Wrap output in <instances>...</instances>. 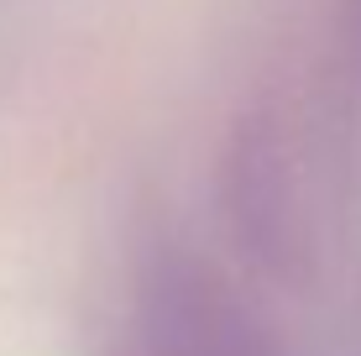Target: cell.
Listing matches in <instances>:
<instances>
[{
    "mask_svg": "<svg viewBox=\"0 0 361 356\" xmlns=\"http://www.w3.org/2000/svg\"><path fill=\"white\" fill-rule=\"evenodd\" d=\"M142 356H272L262 325L209 262L168 252L142 278L136 299Z\"/></svg>",
    "mask_w": 361,
    "mask_h": 356,
    "instance_id": "6da1fadb",
    "label": "cell"
}]
</instances>
